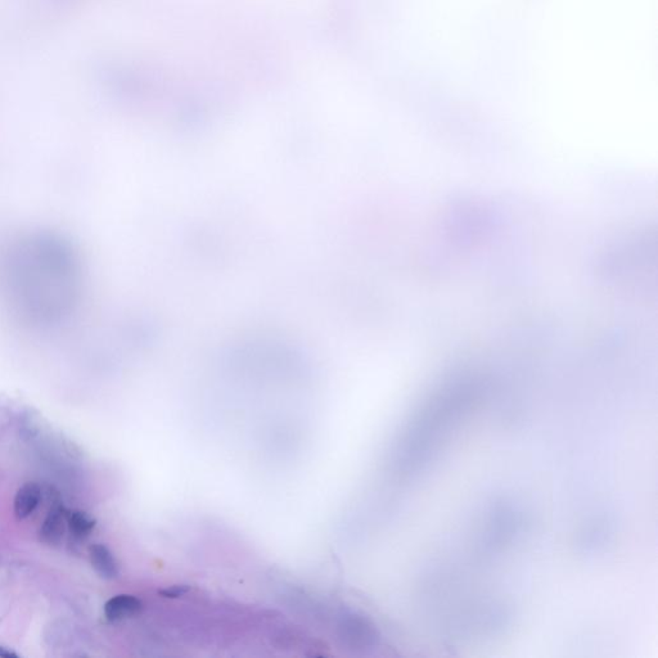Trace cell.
Instances as JSON below:
<instances>
[{
    "mask_svg": "<svg viewBox=\"0 0 658 658\" xmlns=\"http://www.w3.org/2000/svg\"><path fill=\"white\" fill-rule=\"evenodd\" d=\"M188 590L189 588H187L185 585H173V586L166 588L165 590H162L161 594L168 598H179L184 595Z\"/></svg>",
    "mask_w": 658,
    "mask_h": 658,
    "instance_id": "7",
    "label": "cell"
},
{
    "mask_svg": "<svg viewBox=\"0 0 658 658\" xmlns=\"http://www.w3.org/2000/svg\"><path fill=\"white\" fill-rule=\"evenodd\" d=\"M66 521L71 534L79 540L89 536L90 532L95 530V519L84 512L66 511Z\"/></svg>",
    "mask_w": 658,
    "mask_h": 658,
    "instance_id": "6",
    "label": "cell"
},
{
    "mask_svg": "<svg viewBox=\"0 0 658 658\" xmlns=\"http://www.w3.org/2000/svg\"><path fill=\"white\" fill-rule=\"evenodd\" d=\"M84 286L80 254L58 232L21 233L0 247V303L26 328L68 323L80 308Z\"/></svg>",
    "mask_w": 658,
    "mask_h": 658,
    "instance_id": "1",
    "label": "cell"
},
{
    "mask_svg": "<svg viewBox=\"0 0 658 658\" xmlns=\"http://www.w3.org/2000/svg\"><path fill=\"white\" fill-rule=\"evenodd\" d=\"M68 526L66 511L60 507H54L48 513L45 521L41 524V540L48 545H58L62 541Z\"/></svg>",
    "mask_w": 658,
    "mask_h": 658,
    "instance_id": "4",
    "label": "cell"
},
{
    "mask_svg": "<svg viewBox=\"0 0 658 658\" xmlns=\"http://www.w3.org/2000/svg\"><path fill=\"white\" fill-rule=\"evenodd\" d=\"M89 557L95 572L103 578L112 580L119 576L120 568L114 553L106 545L95 544L89 548Z\"/></svg>",
    "mask_w": 658,
    "mask_h": 658,
    "instance_id": "3",
    "label": "cell"
},
{
    "mask_svg": "<svg viewBox=\"0 0 658 658\" xmlns=\"http://www.w3.org/2000/svg\"><path fill=\"white\" fill-rule=\"evenodd\" d=\"M41 497V486L35 482H27L21 486L14 497V514L18 519H25L34 513Z\"/></svg>",
    "mask_w": 658,
    "mask_h": 658,
    "instance_id": "5",
    "label": "cell"
},
{
    "mask_svg": "<svg viewBox=\"0 0 658 658\" xmlns=\"http://www.w3.org/2000/svg\"><path fill=\"white\" fill-rule=\"evenodd\" d=\"M141 610L143 603L141 599L130 594H119L108 599L104 605V615L112 622L134 617L141 613Z\"/></svg>",
    "mask_w": 658,
    "mask_h": 658,
    "instance_id": "2",
    "label": "cell"
},
{
    "mask_svg": "<svg viewBox=\"0 0 658 658\" xmlns=\"http://www.w3.org/2000/svg\"><path fill=\"white\" fill-rule=\"evenodd\" d=\"M0 657L1 658H18V654L14 651L8 649L6 647H0Z\"/></svg>",
    "mask_w": 658,
    "mask_h": 658,
    "instance_id": "8",
    "label": "cell"
}]
</instances>
